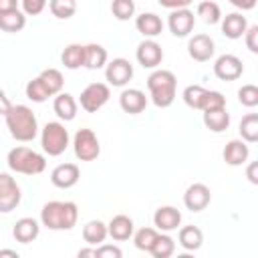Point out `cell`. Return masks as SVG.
I'll return each mask as SVG.
<instances>
[{
    "instance_id": "cell-1",
    "label": "cell",
    "mask_w": 258,
    "mask_h": 258,
    "mask_svg": "<svg viewBox=\"0 0 258 258\" xmlns=\"http://www.w3.org/2000/svg\"><path fill=\"white\" fill-rule=\"evenodd\" d=\"M79 220V208L75 202H60L52 200L46 202L40 210V224L54 232L73 230Z\"/></svg>"
},
{
    "instance_id": "cell-2",
    "label": "cell",
    "mask_w": 258,
    "mask_h": 258,
    "mask_svg": "<svg viewBox=\"0 0 258 258\" xmlns=\"http://www.w3.org/2000/svg\"><path fill=\"white\" fill-rule=\"evenodd\" d=\"M4 121L10 135L20 143H28L38 135V121L28 105H12L4 115Z\"/></svg>"
},
{
    "instance_id": "cell-3",
    "label": "cell",
    "mask_w": 258,
    "mask_h": 258,
    "mask_svg": "<svg viewBox=\"0 0 258 258\" xmlns=\"http://www.w3.org/2000/svg\"><path fill=\"white\" fill-rule=\"evenodd\" d=\"M147 91L155 107L167 109L175 101V91H177V79L171 71L167 69H155L147 77Z\"/></svg>"
},
{
    "instance_id": "cell-4",
    "label": "cell",
    "mask_w": 258,
    "mask_h": 258,
    "mask_svg": "<svg viewBox=\"0 0 258 258\" xmlns=\"http://www.w3.org/2000/svg\"><path fill=\"white\" fill-rule=\"evenodd\" d=\"M6 163H8L10 171L22 173V175H38L46 169L44 155L30 147H24V145L12 147L6 155Z\"/></svg>"
},
{
    "instance_id": "cell-5",
    "label": "cell",
    "mask_w": 258,
    "mask_h": 258,
    "mask_svg": "<svg viewBox=\"0 0 258 258\" xmlns=\"http://www.w3.org/2000/svg\"><path fill=\"white\" fill-rule=\"evenodd\" d=\"M69 131L64 127V123L60 121H48L42 131H40V145H42V151L48 153L50 157H58L67 151L69 147Z\"/></svg>"
},
{
    "instance_id": "cell-6",
    "label": "cell",
    "mask_w": 258,
    "mask_h": 258,
    "mask_svg": "<svg viewBox=\"0 0 258 258\" xmlns=\"http://www.w3.org/2000/svg\"><path fill=\"white\" fill-rule=\"evenodd\" d=\"M73 151L75 157L81 161H95L101 155V143L93 129H79L73 137Z\"/></svg>"
},
{
    "instance_id": "cell-7",
    "label": "cell",
    "mask_w": 258,
    "mask_h": 258,
    "mask_svg": "<svg viewBox=\"0 0 258 258\" xmlns=\"http://www.w3.org/2000/svg\"><path fill=\"white\" fill-rule=\"evenodd\" d=\"M109 97H111V89H109L107 83H91V85H87L81 91L79 103H81V109L83 111L97 113L99 109L105 107V103L109 101Z\"/></svg>"
},
{
    "instance_id": "cell-8",
    "label": "cell",
    "mask_w": 258,
    "mask_h": 258,
    "mask_svg": "<svg viewBox=\"0 0 258 258\" xmlns=\"http://www.w3.org/2000/svg\"><path fill=\"white\" fill-rule=\"evenodd\" d=\"M22 200L20 185L10 173H0V214H8L18 208Z\"/></svg>"
},
{
    "instance_id": "cell-9",
    "label": "cell",
    "mask_w": 258,
    "mask_h": 258,
    "mask_svg": "<svg viewBox=\"0 0 258 258\" xmlns=\"http://www.w3.org/2000/svg\"><path fill=\"white\" fill-rule=\"evenodd\" d=\"M133 79V64L127 58H113L105 64V81L111 87H125Z\"/></svg>"
},
{
    "instance_id": "cell-10",
    "label": "cell",
    "mask_w": 258,
    "mask_h": 258,
    "mask_svg": "<svg viewBox=\"0 0 258 258\" xmlns=\"http://www.w3.org/2000/svg\"><path fill=\"white\" fill-rule=\"evenodd\" d=\"M194 24H196V16L189 8H177V10H171L169 16H167V26H169V32L177 38H185L189 36V32L194 30Z\"/></svg>"
},
{
    "instance_id": "cell-11",
    "label": "cell",
    "mask_w": 258,
    "mask_h": 258,
    "mask_svg": "<svg viewBox=\"0 0 258 258\" xmlns=\"http://www.w3.org/2000/svg\"><path fill=\"white\" fill-rule=\"evenodd\" d=\"M135 58L143 69H157L163 60V48L153 38H145L143 42H139L135 50Z\"/></svg>"
},
{
    "instance_id": "cell-12",
    "label": "cell",
    "mask_w": 258,
    "mask_h": 258,
    "mask_svg": "<svg viewBox=\"0 0 258 258\" xmlns=\"http://www.w3.org/2000/svg\"><path fill=\"white\" fill-rule=\"evenodd\" d=\"M242 73H244V64L242 58H238L236 54H222L214 62V75L220 81H236L242 77Z\"/></svg>"
},
{
    "instance_id": "cell-13",
    "label": "cell",
    "mask_w": 258,
    "mask_h": 258,
    "mask_svg": "<svg viewBox=\"0 0 258 258\" xmlns=\"http://www.w3.org/2000/svg\"><path fill=\"white\" fill-rule=\"evenodd\" d=\"M212 202V191L206 183H191L185 194H183V206L189 210V212H202L210 206Z\"/></svg>"
},
{
    "instance_id": "cell-14",
    "label": "cell",
    "mask_w": 258,
    "mask_h": 258,
    "mask_svg": "<svg viewBox=\"0 0 258 258\" xmlns=\"http://www.w3.org/2000/svg\"><path fill=\"white\" fill-rule=\"evenodd\" d=\"M214 52H216V42L208 34H194L187 40V54L198 62L210 60L214 56Z\"/></svg>"
},
{
    "instance_id": "cell-15",
    "label": "cell",
    "mask_w": 258,
    "mask_h": 258,
    "mask_svg": "<svg viewBox=\"0 0 258 258\" xmlns=\"http://www.w3.org/2000/svg\"><path fill=\"white\" fill-rule=\"evenodd\" d=\"M81 179V169L77 163H60L50 171V181L58 189H71Z\"/></svg>"
},
{
    "instance_id": "cell-16",
    "label": "cell",
    "mask_w": 258,
    "mask_h": 258,
    "mask_svg": "<svg viewBox=\"0 0 258 258\" xmlns=\"http://www.w3.org/2000/svg\"><path fill=\"white\" fill-rule=\"evenodd\" d=\"M181 224V212L175 206H161L153 214V226L159 232H173Z\"/></svg>"
},
{
    "instance_id": "cell-17",
    "label": "cell",
    "mask_w": 258,
    "mask_h": 258,
    "mask_svg": "<svg viewBox=\"0 0 258 258\" xmlns=\"http://www.w3.org/2000/svg\"><path fill=\"white\" fill-rule=\"evenodd\" d=\"M220 22H222V34L226 38H230V40L242 38L244 32H246V28L250 26L248 20H246V16L242 12H230V14L222 16Z\"/></svg>"
},
{
    "instance_id": "cell-18",
    "label": "cell",
    "mask_w": 258,
    "mask_h": 258,
    "mask_svg": "<svg viewBox=\"0 0 258 258\" xmlns=\"http://www.w3.org/2000/svg\"><path fill=\"white\" fill-rule=\"evenodd\" d=\"M119 105L125 113L139 115L147 107V97L141 89H123V93L119 95Z\"/></svg>"
},
{
    "instance_id": "cell-19",
    "label": "cell",
    "mask_w": 258,
    "mask_h": 258,
    "mask_svg": "<svg viewBox=\"0 0 258 258\" xmlns=\"http://www.w3.org/2000/svg\"><path fill=\"white\" fill-rule=\"evenodd\" d=\"M222 157H224V161H226L228 165H232V167L244 165V163L248 161V157H250V147H248V143L242 141V139H232V141L226 143V147H224V151H222Z\"/></svg>"
},
{
    "instance_id": "cell-20",
    "label": "cell",
    "mask_w": 258,
    "mask_h": 258,
    "mask_svg": "<svg viewBox=\"0 0 258 258\" xmlns=\"http://www.w3.org/2000/svg\"><path fill=\"white\" fill-rule=\"evenodd\" d=\"M133 232H135V224H133V220H131L129 216H125V214L113 216L111 222L107 224V234H109L113 240H117V242L129 240V238L133 236Z\"/></svg>"
},
{
    "instance_id": "cell-21",
    "label": "cell",
    "mask_w": 258,
    "mask_h": 258,
    "mask_svg": "<svg viewBox=\"0 0 258 258\" xmlns=\"http://www.w3.org/2000/svg\"><path fill=\"white\" fill-rule=\"evenodd\" d=\"M77 109H79V103L71 93H62L60 91L58 95H54L52 111L56 113V117L60 121H73L77 117Z\"/></svg>"
},
{
    "instance_id": "cell-22",
    "label": "cell",
    "mask_w": 258,
    "mask_h": 258,
    "mask_svg": "<svg viewBox=\"0 0 258 258\" xmlns=\"http://www.w3.org/2000/svg\"><path fill=\"white\" fill-rule=\"evenodd\" d=\"M40 234V224L34 220V218H20L14 228H12V236L16 242L20 244H30L38 238Z\"/></svg>"
},
{
    "instance_id": "cell-23",
    "label": "cell",
    "mask_w": 258,
    "mask_h": 258,
    "mask_svg": "<svg viewBox=\"0 0 258 258\" xmlns=\"http://www.w3.org/2000/svg\"><path fill=\"white\" fill-rule=\"evenodd\" d=\"M135 28L145 38H155L163 32V20L155 12H143L135 18Z\"/></svg>"
},
{
    "instance_id": "cell-24",
    "label": "cell",
    "mask_w": 258,
    "mask_h": 258,
    "mask_svg": "<svg viewBox=\"0 0 258 258\" xmlns=\"http://www.w3.org/2000/svg\"><path fill=\"white\" fill-rule=\"evenodd\" d=\"M177 244H179L185 252H196V250H200L202 244H204V232H202L198 226H183V228H179Z\"/></svg>"
},
{
    "instance_id": "cell-25",
    "label": "cell",
    "mask_w": 258,
    "mask_h": 258,
    "mask_svg": "<svg viewBox=\"0 0 258 258\" xmlns=\"http://www.w3.org/2000/svg\"><path fill=\"white\" fill-rule=\"evenodd\" d=\"M109 60V54H107V48L97 44V42H89L85 44V69L89 71H99L107 64Z\"/></svg>"
},
{
    "instance_id": "cell-26",
    "label": "cell",
    "mask_w": 258,
    "mask_h": 258,
    "mask_svg": "<svg viewBox=\"0 0 258 258\" xmlns=\"http://www.w3.org/2000/svg\"><path fill=\"white\" fill-rule=\"evenodd\" d=\"M202 113H204V125L212 133H222L230 127V113L226 111V107L214 111H202Z\"/></svg>"
},
{
    "instance_id": "cell-27",
    "label": "cell",
    "mask_w": 258,
    "mask_h": 258,
    "mask_svg": "<svg viewBox=\"0 0 258 258\" xmlns=\"http://www.w3.org/2000/svg\"><path fill=\"white\" fill-rule=\"evenodd\" d=\"M26 26V14L20 8L0 12V30L2 32H20Z\"/></svg>"
},
{
    "instance_id": "cell-28",
    "label": "cell",
    "mask_w": 258,
    "mask_h": 258,
    "mask_svg": "<svg viewBox=\"0 0 258 258\" xmlns=\"http://www.w3.org/2000/svg\"><path fill=\"white\" fill-rule=\"evenodd\" d=\"M60 60H62L64 69H69V71H77V69L85 67V44L73 42V44L64 46Z\"/></svg>"
},
{
    "instance_id": "cell-29",
    "label": "cell",
    "mask_w": 258,
    "mask_h": 258,
    "mask_svg": "<svg viewBox=\"0 0 258 258\" xmlns=\"http://www.w3.org/2000/svg\"><path fill=\"white\" fill-rule=\"evenodd\" d=\"M107 224L101 222V220H91L83 226V240L89 244V246H99L107 240Z\"/></svg>"
},
{
    "instance_id": "cell-30",
    "label": "cell",
    "mask_w": 258,
    "mask_h": 258,
    "mask_svg": "<svg viewBox=\"0 0 258 258\" xmlns=\"http://www.w3.org/2000/svg\"><path fill=\"white\" fill-rule=\"evenodd\" d=\"M175 252V242H173V238L167 234V232H159L157 234V238H155V242H153V246L149 248V254L153 256V258H169L171 254Z\"/></svg>"
},
{
    "instance_id": "cell-31",
    "label": "cell",
    "mask_w": 258,
    "mask_h": 258,
    "mask_svg": "<svg viewBox=\"0 0 258 258\" xmlns=\"http://www.w3.org/2000/svg\"><path fill=\"white\" fill-rule=\"evenodd\" d=\"M240 137L246 143H256L258 141V113H248L240 121Z\"/></svg>"
},
{
    "instance_id": "cell-32",
    "label": "cell",
    "mask_w": 258,
    "mask_h": 258,
    "mask_svg": "<svg viewBox=\"0 0 258 258\" xmlns=\"http://www.w3.org/2000/svg\"><path fill=\"white\" fill-rule=\"evenodd\" d=\"M38 77H40V81L44 83V87H46V91L50 93V97H54V95H58V93L62 91L64 79H62V73H60L58 69H44Z\"/></svg>"
},
{
    "instance_id": "cell-33",
    "label": "cell",
    "mask_w": 258,
    "mask_h": 258,
    "mask_svg": "<svg viewBox=\"0 0 258 258\" xmlns=\"http://www.w3.org/2000/svg\"><path fill=\"white\" fill-rule=\"evenodd\" d=\"M50 14L58 20H69L77 12V0H48Z\"/></svg>"
},
{
    "instance_id": "cell-34",
    "label": "cell",
    "mask_w": 258,
    "mask_h": 258,
    "mask_svg": "<svg viewBox=\"0 0 258 258\" xmlns=\"http://www.w3.org/2000/svg\"><path fill=\"white\" fill-rule=\"evenodd\" d=\"M159 230L157 228H139L137 232H133V244L137 250H143V252H149V248L153 246L155 238H157Z\"/></svg>"
},
{
    "instance_id": "cell-35",
    "label": "cell",
    "mask_w": 258,
    "mask_h": 258,
    "mask_svg": "<svg viewBox=\"0 0 258 258\" xmlns=\"http://www.w3.org/2000/svg\"><path fill=\"white\" fill-rule=\"evenodd\" d=\"M198 16L206 22V24H218L222 20V10L216 2L212 0H204L198 4Z\"/></svg>"
},
{
    "instance_id": "cell-36",
    "label": "cell",
    "mask_w": 258,
    "mask_h": 258,
    "mask_svg": "<svg viewBox=\"0 0 258 258\" xmlns=\"http://www.w3.org/2000/svg\"><path fill=\"white\" fill-rule=\"evenodd\" d=\"M24 91H26V97H28L32 103H44V101L50 99V93L46 91V87H44V83L40 81V77H34L32 81H28Z\"/></svg>"
},
{
    "instance_id": "cell-37",
    "label": "cell",
    "mask_w": 258,
    "mask_h": 258,
    "mask_svg": "<svg viewBox=\"0 0 258 258\" xmlns=\"http://www.w3.org/2000/svg\"><path fill=\"white\" fill-rule=\"evenodd\" d=\"M206 91L208 89H204L202 85H187L183 89V93H181V99L189 109H198L200 111V105H202V99H204Z\"/></svg>"
},
{
    "instance_id": "cell-38",
    "label": "cell",
    "mask_w": 258,
    "mask_h": 258,
    "mask_svg": "<svg viewBox=\"0 0 258 258\" xmlns=\"http://www.w3.org/2000/svg\"><path fill=\"white\" fill-rule=\"evenodd\" d=\"M111 12L117 20L125 22L135 16V0H113L111 2Z\"/></svg>"
},
{
    "instance_id": "cell-39",
    "label": "cell",
    "mask_w": 258,
    "mask_h": 258,
    "mask_svg": "<svg viewBox=\"0 0 258 258\" xmlns=\"http://www.w3.org/2000/svg\"><path fill=\"white\" fill-rule=\"evenodd\" d=\"M222 107H226V97L220 91H206L200 111H214V109H222Z\"/></svg>"
},
{
    "instance_id": "cell-40",
    "label": "cell",
    "mask_w": 258,
    "mask_h": 258,
    "mask_svg": "<svg viewBox=\"0 0 258 258\" xmlns=\"http://www.w3.org/2000/svg\"><path fill=\"white\" fill-rule=\"evenodd\" d=\"M238 101L248 109L256 107L258 105V87L256 85H242L238 89Z\"/></svg>"
},
{
    "instance_id": "cell-41",
    "label": "cell",
    "mask_w": 258,
    "mask_h": 258,
    "mask_svg": "<svg viewBox=\"0 0 258 258\" xmlns=\"http://www.w3.org/2000/svg\"><path fill=\"white\" fill-rule=\"evenodd\" d=\"M46 4H48V0H20L22 12L26 16H38L46 8Z\"/></svg>"
},
{
    "instance_id": "cell-42",
    "label": "cell",
    "mask_w": 258,
    "mask_h": 258,
    "mask_svg": "<svg viewBox=\"0 0 258 258\" xmlns=\"http://www.w3.org/2000/svg\"><path fill=\"white\" fill-rule=\"evenodd\" d=\"M244 42H246V46H248L250 52H254V54L258 52V24H252V26L246 28Z\"/></svg>"
},
{
    "instance_id": "cell-43",
    "label": "cell",
    "mask_w": 258,
    "mask_h": 258,
    "mask_svg": "<svg viewBox=\"0 0 258 258\" xmlns=\"http://www.w3.org/2000/svg\"><path fill=\"white\" fill-rule=\"evenodd\" d=\"M123 252L119 246H113V244H99L97 246V258H121Z\"/></svg>"
},
{
    "instance_id": "cell-44",
    "label": "cell",
    "mask_w": 258,
    "mask_h": 258,
    "mask_svg": "<svg viewBox=\"0 0 258 258\" xmlns=\"http://www.w3.org/2000/svg\"><path fill=\"white\" fill-rule=\"evenodd\" d=\"M157 2L167 10H177V8H187L194 0H157Z\"/></svg>"
},
{
    "instance_id": "cell-45",
    "label": "cell",
    "mask_w": 258,
    "mask_h": 258,
    "mask_svg": "<svg viewBox=\"0 0 258 258\" xmlns=\"http://www.w3.org/2000/svg\"><path fill=\"white\" fill-rule=\"evenodd\" d=\"M232 6H236L238 10H242V12H246V10H252L254 6H256V2L258 0H228Z\"/></svg>"
},
{
    "instance_id": "cell-46",
    "label": "cell",
    "mask_w": 258,
    "mask_h": 258,
    "mask_svg": "<svg viewBox=\"0 0 258 258\" xmlns=\"http://www.w3.org/2000/svg\"><path fill=\"white\" fill-rule=\"evenodd\" d=\"M10 107H12L10 99H8V97H6V93L0 89V115H6V113L10 111Z\"/></svg>"
},
{
    "instance_id": "cell-47",
    "label": "cell",
    "mask_w": 258,
    "mask_h": 258,
    "mask_svg": "<svg viewBox=\"0 0 258 258\" xmlns=\"http://www.w3.org/2000/svg\"><path fill=\"white\" fill-rule=\"evenodd\" d=\"M256 171H258V163L256 161H252L250 165H248V169H246V175H248V179H250V183H258V175H256Z\"/></svg>"
},
{
    "instance_id": "cell-48",
    "label": "cell",
    "mask_w": 258,
    "mask_h": 258,
    "mask_svg": "<svg viewBox=\"0 0 258 258\" xmlns=\"http://www.w3.org/2000/svg\"><path fill=\"white\" fill-rule=\"evenodd\" d=\"M14 8H18V0H0V12L14 10Z\"/></svg>"
},
{
    "instance_id": "cell-49",
    "label": "cell",
    "mask_w": 258,
    "mask_h": 258,
    "mask_svg": "<svg viewBox=\"0 0 258 258\" xmlns=\"http://www.w3.org/2000/svg\"><path fill=\"white\" fill-rule=\"evenodd\" d=\"M77 256H79V258H85V256H93V258H97V246H91V248H81V250L77 252Z\"/></svg>"
},
{
    "instance_id": "cell-50",
    "label": "cell",
    "mask_w": 258,
    "mask_h": 258,
    "mask_svg": "<svg viewBox=\"0 0 258 258\" xmlns=\"http://www.w3.org/2000/svg\"><path fill=\"white\" fill-rule=\"evenodd\" d=\"M4 256H10V258H18V252H16V250H8V248H4V250H0V258H4Z\"/></svg>"
}]
</instances>
